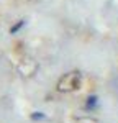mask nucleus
Instances as JSON below:
<instances>
[{
	"instance_id": "nucleus-1",
	"label": "nucleus",
	"mask_w": 118,
	"mask_h": 123,
	"mask_svg": "<svg viewBox=\"0 0 118 123\" xmlns=\"http://www.w3.org/2000/svg\"><path fill=\"white\" fill-rule=\"evenodd\" d=\"M80 80H82V74L79 71H72V72L64 74L59 79L58 84H56V89H58V92H64V94L74 92L80 87Z\"/></svg>"
},
{
	"instance_id": "nucleus-2",
	"label": "nucleus",
	"mask_w": 118,
	"mask_h": 123,
	"mask_svg": "<svg viewBox=\"0 0 118 123\" xmlns=\"http://www.w3.org/2000/svg\"><path fill=\"white\" fill-rule=\"evenodd\" d=\"M97 102H98L97 95H90L87 98V102H85V108H87V110H94V108L97 107Z\"/></svg>"
},
{
	"instance_id": "nucleus-3",
	"label": "nucleus",
	"mask_w": 118,
	"mask_h": 123,
	"mask_svg": "<svg viewBox=\"0 0 118 123\" xmlns=\"http://www.w3.org/2000/svg\"><path fill=\"white\" fill-rule=\"evenodd\" d=\"M25 25H26V21H25V20H18V21H17V23H15V25L10 28V35H15V33H18L20 30L25 26Z\"/></svg>"
},
{
	"instance_id": "nucleus-4",
	"label": "nucleus",
	"mask_w": 118,
	"mask_h": 123,
	"mask_svg": "<svg viewBox=\"0 0 118 123\" xmlns=\"http://www.w3.org/2000/svg\"><path fill=\"white\" fill-rule=\"evenodd\" d=\"M46 118V115L41 113V112H35V113H31V120H44Z\"/></svg>"
}]
</instances>
